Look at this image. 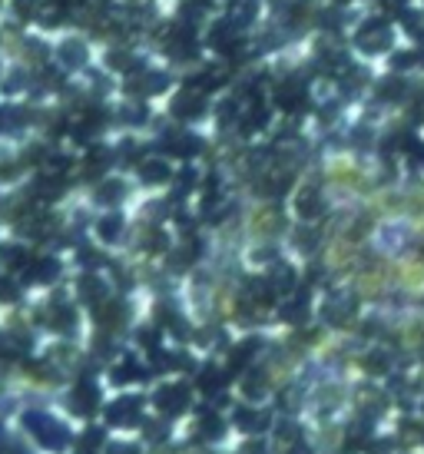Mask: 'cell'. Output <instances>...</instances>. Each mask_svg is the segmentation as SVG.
I'll return each mask as SVG.
<instances>
[{"instance_id":"9","label":"cell","mask_w":424,"mask_h":454,"mask_svg":"<svg viewBox=\"0 0 424 454\" xmlns=\"http://www.w3.org/2000/svg\"><path fill=\"white\" fill-rule=\"evenodd\" d=\"M27 276L34 278V282H40V285H47V282H53V278L60 276V262L50 259V255H43V259H30Z\"/></svg>"},{"instance_id":"26","label":"cell","mask_w":424,"mask_h":454,"mask_svg":"<svg viewBox=\"0 0 424 454\" xmlns=\"http://www.w3.org/2000/svg\"><path fill=\"white\" fill-rule=\"evenodd\" d=\"M139 375H143V371H139V365L133 362V358H126L123 365H116V368H113V381H116V385H126V381L139 378Z\"/></svg>"},{"instance_id":"30","label":"cell","mask_w":424,"mask_h":454,"mask_svg":"<svg viewBox=\"0 0 424 454\" xmlns=\"http://www.w3.org/2000/svg\"><path fill=\"white\" fill-rule=\"evenodd\" d=\"M199 385H202L206 391H215V388H222V385H225V375H222V371H219L215 365H209V368H202Z\"/></svg>"},{"instance_id":"25","label":"cell","mask_w":424,"mask_h":454,"mask_svg":"<svg viewBox=\"0 0 424 454\" xmlns=\"http://www.w3.org/2000/svg\"><path fill=\"white\" fill-rule=\"evenodd\" d=\"M162 325H166V332H173L176 339H186V322H183V318H179V312H173V308H162Z\"/></svg>"},{"instance_id":"7","label":"cell","mask_w":424,"mask_h":454,"mask_svg":"<svg viewBox=\"0 0 424 454\" xmlns=\"http://www.w3.org/2000/svg\"><path fill=\"white\" fill-rule=\"evenodd\" d=\"M295 209H299L302 219H318L325 209V199H322V190L318 186H305L299 192V202H295Z\"/></svg>"},{"instance_id":"5","label":"cell","mask_w":424,"mask_h":454,"mask_svg":"<svg viewBox=\"0 0 424 454\" xmlns=\"http://www.w3.org/2000/svg\"><path fill=\"white\" fill-rule=\"evenodd\" d=\"M351 312H355V295H351V292H332V295H328V302H325V318H328V322L341 325Z\"/></svg>"},{"instance_id":"4","label":"cell","mask_w":424,"mask_h":454,"mask_svg":"<svg viewBox=\"0 0 424 454\" xmlns=\"http://www.w3.org/2000/svg\"><path fill=\"white\" fill-rule=\"evenodd\" d=\"M206 113V93H183L179 100H173V116L183 123H192Z\"/></svg>"},{"instance_id":"22","label":"cell","mask_w":424,"mask_h":454,"mask_svg":"<svg viewBox=\"0 0 424 454\" xmlns=\"http://www.w3.org/2000/svg\"><path fill=\"white\" fill-rule=\"evenodd\" d=\"M255 352H259V339H246L242 345H236V348H232L229 362H232V368H246V362H249Z\"/></svg>"},{"instance_id":"23","label":"cell","mask_w":424,"mask_h":454,"mask_svg":"<svg viewBox=\"0 0 424 454\" xmlns=\"http://www.w3.org/2000/svg\"><path fill=\"white\" fill-rule=\"evenodd\" d=\"M34 192H37V196H40L43 202L57 199V196L63 192V179H60V176H47V179H40L37 186H34Z\"/></svg>"},{"instance_id":"2","label":"cell","mask_w":424,"mask_h":454,"mask_svg":"<svg viewBox=\"0 0 424 454\" xmlns=\"http://www.w3.org/2000/svg\"><path fill=\"white\" fill-rule=\"evenodd\" d=\"M166 87H169V76L160 73V70L133 73L129 80H126V93H129V97H136V100H143V97H156V93H162Z\"/></svg>"},{"instance_id":"28","label":"cell","mask_w":424,"mask_h":454,"mask_svg":"<svg viewBox=\"0 0 424 454\" xmlns=\"http://www.w3.org/2000/svg\"><path fill=\"white\" fill-rule=\"evenodd\" d=\"M110 152L106 150H93L87 156V169H90V176H103V169H106V166H110Z\"/></svg>"},{"instance_id":"15","label":"cell","mask_w":424,"mask_h":454,"mask_svg":"<svg viewBox=\"0 0 424 454\" xmlns=\"http://www.w3.org/2000/svg\"><path fill=\"white\" fill-rule=\"evenodd\" d=\"M97 232H100L103 242H120V236H123V215H120V213L100 215V222H97Z\"/></svg>"},{"instance_id":"41","label":"cell","mask_w":424,"mask_h":454,"mask_svg":"<svg viewBox=\"0 0 424 454\" xmlns=\"http://www.w3.org/2000/svg\"><path fill=\"white\" fill-rule=\"evenodd\" d=\"M24 76H7V80H3V93H17V90H24Z\"/></svg>"},{"instance_id":"37","label":"cell","mask_w":424,"mask_h":454,"mask_svg":"<svg viewBox=\"0 0 424 454\" xmlns=\"http://www.w3.org/2000/svg\"><path fill=\"white\" fill-rule=\"evenodd\" d=\"M143 249H150V253H160V249H166V236H162L160 229H153L150 239H143Z\"/></svg>"},{"instance_id":"35","label":"cell","mask_w":424,"mask_h":454,"mask_svg":"<svg viewBox=\"0 0 424 454\" xmlns=\"http://www.w3.org/2000/svg\"><path fill=\"white\" fill-rule=\"evenodd\" d=\"M17 295H20L17 282L13 278H0V302H17Z\"/></svg>"},{"instance_id":"10","label":"cell","mask_w":424,"mask_h":454,"mask_svg":"<svg viewBox=\"0 0 424 454\" xmlns=\"http://www.w3.org/2000/svg\"><path fill=\"white\" fill-rule=\"evenodd\" d=\"M156 402H160V408H166V411H183L189 404V391L183 388V385H166V388H160Z\"/></svg>"},{"instance_id":"27","label":"cell","mask_w":424,"mask_h":454,"mask_svg":"<svg viewBox=\"0 0 424 454\" xmlns=\"http://www.w3.org/2000/svg\"><path fill=\"white\" fill-rule=\"evenodd\" d=\"M418 64H421V53L418 50H398L391 57V70H395V73L408 70V66H418Z\"/></svg>"},{"instance_id":"8","label":"cell","mask_w":424,"mask_h":454,"mask_svg":"<svg viewBox=\"0 0 424 454\" xmlns=\"http://www.w3.org/2000/svg\"><path fill=\"white\" fill-rule=\"evenodd\" d=\"M87 47H83V40H66L60 50H57V60H60V66H66V70H80V66L87 64Z\"/></svg>"},{"instance_id":"16","label":"cell","mask_w":424,"mask_h":454,"mask_svg":"<svg viewBox=\"0 0 424 454\" xmlns=\"http://www.w3.org/2000/svg\"><path fill=\"white\" fill-rule=\"evenodd\" d=\"M47 322H50L57 332H70V328L76 325V312L70 308V305H63L60 299H57V302H53V312L47 315Z\"/></svg>"},{"instance_id":"14","label":"cell","mask_w":424,"mask_h":454,"mask_svg":"<svg viewBox=\"0 0 424 454\" xmlns=\"http://www.w3.org/2000/svg\"><path fill=\"white\" fill-rule=\"evenodd\" d=\"M80 295H83V302H90L93 308L97 305H103V299H106V282L97 276H83V282H80Z\"/></svg>"},{"instance_id":"42","label":"cell","mask_w":424,"mask_h":454,"mask_svg":"<svg viewBox=\"0 0 424 454\" xmlns=\"http://www.w3.org/2000/svg\"><path fill=\"white\" fill-rule=\"evenodd\" d=\"M299 249H309V253L315 249V236H312V229H309V236H299Z\"/></svg>"},{"instance_id":"13","label":"cell","mask_w":424,"mask_h":454,"mask_svg":"<svg viewBox=\"0 0 424 454\" xmlns=\"http://www.w3.org/2000/svg\"><path fill=\"white\" fill-rule=\"evenodd\" d=\"M93 196H97L100 206H120V199L126 196V186L120 179H100V186H97Z\"/></svg>"},{"instance_id":"18","label":"cell","mask_w":424,"mask_h":454,"mask_svg":"<svg viewBox=\"0 0 424 454\" xmlns=\"http://www.w3.org/2000/svg\"><path fill=\"white\" fill-rule=\"evenodd\" d=\"M265 123H269V106H265V103H255L249 113L242 116V133H246V136H249V133H259Z\"/></svg>"},{"instance_id":"31","label":"cell","mask_w":424,"mask_h":454,"mask_svg":"<svg viewBox=\"0 0 424 454\" xmlns=\"http://www.w3.org/2000/svg\"><path fill=\"white\" fill-rule=\"evenodd\" d=\"M0 255H3V262L10 265V269H27V265H30V259H27V253L20 246H7Z\"/></svg>"},{"instance_id":"43","label":"cell","mask_w":424,"mask_h":454,"mask_svg":"<svg viewBox=\"0 0 424 454\" xmlns=\"http://www.w3.org/2000/svg\"><path fill=\"white\" fill-rule=\"evenodd\" d=\"M103 255L100 253H90V249H83V265H100Z\"/></svg>"},{"instance_id":"38","label":"cell","mask_w":424,"mask_h":454,"mask_svg":"<svg viewBox=\"0 0 424 454\" xmlns=\"http://www.w3.org/2000/svg\"><path fill=\"white\" fill-rule=\"evenodd\" d=\"M37 3L40 0H13V10L20 13V17H30V13L37 10Z\"/></svg>"},{"instance_id":"17","label":"cell","mask_w":424,"mask_h":454,"mask_svg":"<svg viewBox=\"0 0 424 454\" xmlns=\"http://www.w3.org/2000/svg\"><path fill=\"white\" fill-rule=\"evenodd\" d=\"M139 411V398H120V402L110 408V421L113 425H129Z\"/></svg>"},{"instance_id":"44","label":"cell","mask_w":424,"mask_h":454,"mask_svg":"<svg viewBox=\"0 0 424 454\" xmlns=\"http://www.w3.org/2000/svg\"><path fill=\"white\" fill-rule=\"evenodd\" d=\"M53 3H57V7H66V10H70V7H76V3H83V0H53Z\"/></svg>"},{"instance_id":"24","label":"cell","mask_w":424,"mask_h":454,"mask_svg":"<svg viewBox=\"0 0 424 454\" xmlns=\"http://www.w3.org/2000/svg\"><path fill=\"white\" fill-rule=\"evenodd\" d=\"M110 66L113 70H120V73H136V60H133V53L129 50H110Z\"/></svg>"},{"instance_id":"6","label":"cell","mask_w":424,"mask_h":454,"mask_svg":"<svg viewBox=\"0 0 424 454\" xmlns=\"http://www.w3.org/2000/svg\"><path fill=\"white\" fill-rule=\"evenodd\" d=\"M305 87L302 83H295V80H288V83H282V87L275 90V103L282 106V110H288V113H295V110H302L305 106Z\"/></svg>"},{"instance_id":"36","label":"cell","mask_w":424,"mask_h":454,"mask_svg":"<svg viewBox=\"0 0 424 454\" xmlns=\"http://www.w3.org/2000/svg\"><path fill=\"white\" fill-rule=\"evenodd\" d=\"M236 116H239V103L229 100L222 110H219V123H222V127H232V123H236Z\"/></svg>"},{"instance_id":"33","label":"cell","mask_w":424,"mask_h":454,"mask_svg":"<svg viewBox=\"0 0 424 454\" xmlns=\"http://www.w3.org/2000/svg\"><path fill=\"white\" fill-rule=\"evenodd\" d=\"M120 116H123V120H129V123H143V120H146V106H143L139 100H133L129 106H123V110H120Z\"/></svg>"},{"instance_id":"11","label":"cell","mask_w":424,"mask_h":454,"mask_svg":"<svg viewBox=\"0 0 424 454\" xmlns=\"http://www.w3.org/2000/svg\"><path fill=\"white\" fill-rule=\"evenodd\" d=\"M93 315H97V322L103 328H120L126 322V308L120 302H103L93 308Z\"/></svg>"},{"instance_id":"40","label":"cell","mask_w":424,"mask_h":454,"mask_svg":"<svg viewBox=\"0 0 424 454\" xmlns=\"http://www.w3.org/2000/svg\"><path fill=\"white\" fill-rule=\"evenodd\" d=\"M368 368H372V371H381V368H388V355L385 352H372V355H368Z\"/></svg>"},{"instance_id":"34","label":"cell","mask_w":424,"mask_h":454,"mask_svg":"<svg viewBox=\"0 0 424 454\" xmlns=\"http://www.w3.org/2000/svg\"><path fill=\"white\" fill-rule=\"evenodd\" d=\"M404 27H408V34H414L418 40H424V17L421 13H404Z\"/></svg>"},{"instance_id":"21","label":"cell","mask_w":424,"mask_h":454,"mask_svg":"<svg viewBox=\"0 0 424 454\" xmlns=\"http://www.w3.org/2000/svg\"><path fill=\"white\" fill-rule=\"evenodd\" d=\"M97 402H100V395H97V388H93V385H80V388L73 391V408H76V411H93V408H97Z\"/></svg>"},{"instance_id":"3","label":"cell","mask_w":424,"mask_h":454,"mask_svg":"<svg viewBox=\"0 0 424 454\" xmlns=\"http://www.w3.org/2000/svg\"><path fill=\"white\" fill-rule=\"evenodd\" d=\"M162 146L173 152V156H183V159H189V156H196V152L202 150V139H196L189 129L183 127H173L166 136H162Z\"/></svg>"},{"instance_id":"29","label":"cell","mask_w":424,"mask_h":454,"mask_svg":"<svg viewBox=\"0 0 424 454\" xmlns=\"http://www.w3.org/2000/svg\"><path fill=\"white\" fill-rule=\"evenodd\" d=\"M401 93H404V80H401V76H391V80H385V83H381V87H378V97H381V100H398Z\"/></svg>"},{"instance_id":"39","label":"cell","mask_w":424,"mask_h":454,"mask_svg":"<svg viewBox=\"0 0 424 454\" xmlns=\"http://www.w3.org/2000/svg\"><path fill=\"white\" fill-rule=\"evenodd\" d=\"M262 385H265L262 371H255V378H246V391H249V395H262Z\"/></svg>"},{"instance_id":"20","label":"cell","mask_w":424,"mask_h":454,"mask_svg":"<svg viewBox=\"0 0 424 454\" xmlns=\"http://www.w3.org/2000/svg\"><path fill=\"white\" fill-rule=\"evenodd\" d=\"M275 292H292L295 285H299V278H295V272L288 269V265H275L272 272V282H269Z\"/></svg>"},{"instance_id":"45","label":"cell","mask_w":424,"mask_h":454,"mask_svg":"<svg viewBox=\"0 0 424 454\" xmlns=\"http://www.w3.org/2000/svg\"><path fill=\"white\" fill-rule=\"evenodd\" d=\"M388 7H391V10H404V0H385Z\"/></svg>"},{"instance_id":"32","label":"cell","mask_w":424,"mask_h":454,"mask_svg":"<svg viewBox=\"0 0 424 454\" xmlns=\"http://www.w3.org/2000/svg\"><path fill=\"white\" fill-rule=\"evenodd\" d=\"M196 183H199L196 173H192V169H183V173H179V186H176V199H186L189 190H192Z\"/></svg>"},{"instance_id":"12","label":"cell","mask_w":424,"mask_h":454,"mask_svg":"<svg viewBox=\"0 0 424 454\" xmlns=\"http://www.w3.org/2000/svg\"><path fill=\"white\" fill-rule=\"evenodd\" d=\"M139 176L143 183H153V186H160L166 179H173V169L166 159H146V163H139Z\"/></svg>"},{"instance_id":"19","label":"cell","mask_w":424,"mask_h":454,"mask_svg":"<svg viewBox=\"0 0 424 454\" xmlns=\"http://www.w3.org/2000/svg\"><path fill=\"white\" fill-rule=\"evenodd\" d=\"M229 17H232L239 27H246L252 17H255V0H229Z\"/></svg>"},{"instance_id":"1","label":"cell","mask_w":424,"mask_h":454,"mask_svg":"<svg viewBox=\"0 0 424 454\" xmlns=\"http://www.w3.org/2000/svg\"><path fill=\"white\" fill-rule=\"evenodd\" d=\"M355 40H358V47H362L365 53H381V50L391 47V27H388V20L374 17V20H368V24L358 27Z\"/></svg>"}]
</instances>
